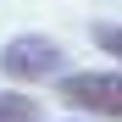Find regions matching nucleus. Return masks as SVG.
I'll return each mask as SVG.
<instances>
[{
	"label": "nucleus",
	"mask_w": 122,
	"mask_h": 122,
	"mask_svg": "<svg viewBox=\"0 0 122 122\" xmlns=\"http://www.w3.org/2000/svg\"><path fill=\"white\" fill-rule=\"evenodd\" d=\"M61 67H67V50L50 33H17L0 45V72L11 83H50Z\"/></svg>",
	"instance_id": "1"
},
{
	"label": "nucleus",
	"mask_w": 122,
	"mask_h": 122,
	"mask_svg": "<svg viewBox=\"0 0 122 122\" xmlns=\"http://www.w3.org/2000/svg\"><path fill=\"white\" fill-rule=\"evenodd\" d=\"M56 94L67 100L72 111L122 122V72H67V78L56 83Z\"/></svg>",
	"instance_id": "2"
},
{
	"label": "nucleus",
	"mask_w": 122,
	"mask_h": 122,
	"mask_svg": "<svg viewBox=\"0 0 122 122\" xmlns=\"http://www.w3.org/2000/svg\"><path fill=\"white\" fill-rule=\"evenodd\" d=\"M0 122H39L33 94H0Z\"/></svg>",
	"instance_id": "3"
},
{
	"label": "nucleus",
	"mask_w": 122,
	"mask_h": 122,
	"mask_svg": "<svg viewBox=\"0 0 122 122\" xmlns=\"http://www.w3.org/2000/svg\"><path fill=\"white\" fill-rule=\"evenodd\" d=\"M89 39H94L106 56H117V61H122V22H94V28H89Z\"/></svg>",
	"instance_id": "4"
}]
</instances>
